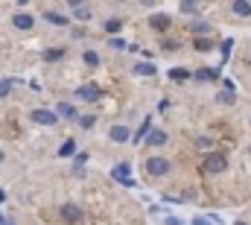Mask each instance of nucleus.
I'll list each match as a JSON object with an SVG mask.
<instances>
[{"instance_id":"f257e3e1","label":"nucleus","mask_w":251,"mask_h":225,"mask_svg":"<svg viewBox=\"0 0 251 225\" xmlns=\"http://www.w3.org/2000/svg\"><path fill=\"white\" fill-rule=\"evenodd\" d=\"M143 167H146V176H155V179H158V176H167V173L173 170V164H170L167 158H161V155L146 158V164H143Z\"/></svg>"},{"instance_id":"f03ea898","label":"nucleus","mask_w":251,"mask_h":225,"mask_svg":"<svg viewBox=\"0 0 251 225\" xmlns=\"http://www.w3.org/2000/svg\"><path fill=\"white\" fill-rule=\"evenodd\" d=\"M29 117H32V123H38V126H56V123H58V114L50 111V108H35Z\"/></svg>"},{"instance_id":"7ed1b4c3","label":"nucleus","mask_w":251,"mask_h":225,"mask_svg":"<svg viewBox=\"0 0 251 225\" xmlns=\"http://www.w3.org/2000/svg\"><path fill=\"white\" fill-rule=\"evenodd\" d=\"M76 97H79L82 102H99V100H102V91H99V85H82V88L76 91Z\"/></svg>"},{"instance_id":"20e7f679","label":"nucleus","mask_w":251,"mask_h":225,"mask_svg":"<svg viewBox=\"0 0 251 225\" xmlns=\"http://www.w3.org/2000/svg\"><path fill=\"white\" fill-rule=\"evenodd\" d=\"M129 173H132V170H129V164H120V167H114V173H111V176H114L117 182H123L126 187H135L137 182H135V179H132Z\"/></svg>"},{"instance_id":"39448f33","label":"nucleus","mask_w":251,"mask_h":225,"mask_svg":"<svg viewBox=\"0 0 251 225\" xmlns=\"http://www.w3.org/2000/svg\"><path fill=\"white\" fill-rule=\"evenodd\" d=\"M108 138H111L114 143H126V141L132 138V132H129L126 126H111V129H108Z\"/></svg>"},{"instance_id":"423d86ee","label":"nucleus","mask_w":251,"mask_h":225,"mask_svg":"<svg viewBox=\"0 0 251 225\" xmlns=\"http://www.w3.org/2000/svg\"><path fill=\"white\" fill-rule=\"evenodd\" d=\"M58 214H61V220H64V223H79V220H82V211H79L76 205H61V211H58Z\"/></svg>"},{"instance_id":"0eeeda50","label":"nucleus","mask_w":251,"mask_h":225,"mask_svg":"<svg viewBox=\"0 0 251 225\" xmlns=\"http://www.w3.org/2000/svg\"><path fill=\"white\" fill-rule=\"evenodd\" d=\"M205 170H208V173H222V170H225V158H222V155H211V158L205 161Z\"/></svg>"},{"instance_id":"6e6552de","label":"nucleus","mask_w":251,"mask_h":225,"mask_svg":"<svg viewBox=\"0 0 251 225\" xmlns=\"http://www.w3.org/2000/svg\"><path fill=\"white\" fill-rule=\"evenodd\" d=\"M12 23H15L18 29H32V23H35V18H32V15H23V12H18V15L12 18Z\"/></svg>"},{"instance_id":"1a4fd4ad","label":"nucleus","mask_w":251,"mask_h":225,"mask_svg":"<svg viewBox=\"0 0 251 225\" xmlns=\"http://www.w3.org/2000/svg\"><path fill=\"white\" fill-rule=\"evenodd\" d=\"M146 143H149V146H164V143H167V132L152 129V132H149V138H146Z\"/></svg>"},{"instance_id":"9d476101","label":"nucleus","mask_w":251,"mask_h":225,"mask_svg":"<svg viewBox=\"0 0 251 225\" xmlns=\"http://www.w3.org/2000/svg\"><path fill=\"white\" fill-rule=\"evenodd\" d=\"M56 111H58L61 117H67V120H73V117L79 114V111H76V108H73L70 102H58V105H56Z\"/></svg>"},{"instance_id":"9b49d317","label":"nucleus","mask_w":251,"mask_h":225,"mask_svg":"<svg viewBox=\"0 0 251 225\" xmlns=\"http://www.w3.org/2000/svg\"><path fill=\"white\" fill-rule=\"evenodd\" d=\"M231 9H234V15H240V18H249L251 15V3H243V0H237Z\"/></svg>"},{"instance_id":"f8f14e48","label":"nucleus","mask_w":251,"mask_h":225,"mask_svg":"<svg viewBox=\"0 0 251 225\" xmlns=\"http://www.w3.org/2000/svg\"><path fill=\"white\" fill-rule=\"evenodd\" d=\"M73 18H76V20H88V18H91V9H88V6H79V3H73Z\"/></svg>"},{"instance_id":"ddd939ff","label":"nucleus","mask_w":251,"mask_h":225,"mask_svg":"<svg viewBox=\"0 0 251 225\" xmlns=\"http://www.w3.org/2000/svg\"><path fill=\"white\" fill-rule=\"evenodd\" d=\"M44 18H47L50 23H56V26H67V18H64V15H58V12H47Z\"/></svg>"},{"instance_id":"4468645a","label":"nucleus","mask_w":251,"mask_h":225,"mask_svg":"<svg viewBox=\"0 0 251 225\" xmlns=\"http://www.w3.org/2000/svg\"><path fill=\"white\" fill-rule=\"evenodd\" d=\"M120 29H123V20H120V18L105 20V32H111V35H114V32H120Z\"/></svg>"},{"instance_id":"2eb2a0df","label":"nucleus","mask_w":251,"mask_h":225,"mask_svg":"<svg viewBox=\"0 0 251 225\" xmlns=\"http://www.w3.org/2000/svg\"><path fill=\"white\" fill-rule=\"evenodd\" d=\"M219 100H222L225 105L234 102V85H231V82H225V94H219Z\"/></svg>"},{"instance_id":"dca6fc26","label":"nucleus","mask_w":251,"mask_h":225,"mask_svg":"<svg viewBox=\"0 0 251 225\" xmlns=\"http://www.w3.org/2000/svg\"><path fill=\"white\" fill-rule=\"evenodd\" d=\"M152 26H155V29H167V26H170V18H167V15H155V18H152Z\"/></svg>"},{"instance_id":"f3484780","label":"nucleus","mask_w":251,"mask_h":225,"mask_svg":"<svg viewBox=\"0 0 251 225\" xmlns=\"http://www.w3.org/2000/svg\"><path fill=\"white\" fill-rule=\"evenodd\" d=\"M135 70H137L140 76H152V73H155V64H152V61H143V64H137Z\"/></svg>"},{"instance_id":"a211bd4d","label":"nucleus","mask_w":251,"mask_h":225,"mask_svg":"<svg viewBox=\"0 0 251 225\" xmlns=\"http://www.w3.org/2000/svg\"><path fill=\"white\" fill-rule=\"evenodd\" d=\"M196 79H199V82H211V79H216V70H199Z\"/></svg>"},{"instance_id":"6ab92c4d","label":"nucleus","mask_w":251,"mask_h":225,"mask_svg":"<svg viewBox=\"0 0 251 225\" xmlns=\"http://www.w3.org/2000/svg\"><path fill=\"white\" fill-rule=\"evenodd\" d=\"M85 64H91V67H97V64H99V56H97L94 50H88V53H85Z\"/></svg>"},{"instance_id":"aec40b11","label":"nucleus","mask_w":251,"mask_h":225,"mask_svg":"<svg viewBox=\"0 0 251 225\" xmlns=\"http://www.w3.org/2000/svg\"><path fill=\"white\" fill-rule=\"evenodd\" d=\"M9 91H12V82L9 79H0V97H6Z\"/></svg>"},{"instance_id":"412c9836","label":"nucleus","mask_w":251,"mask_h":225,"mask_svg":"<svg viewBox=\"0 0 251 225\" xmlns=\"http://www.w3.org/2000/svg\"><path fill=\"white\" fill-rule=\"evenodd\" d=\"M44 59H47V61H53V59H61V50H47V53H44Z\"/></svg>"},{"instance_id":"4be33fe9","label":"nucleus","mask_w":251,"mask_h":225,"mask_svg":"<svg viewBox=\"0 0 251 225\" xmlns=\"http://www.w3.org/2000/svg\"><path fill=\"white\" fill-rule=\"evenodd\" d=\"M187 76H190L187 70H173V73H170V79H187Z\"/></svg>"},{"instance_id":"5701e85b","label":"nucleus","mask_w":251,"mask_h":225,"mask_svg":"<svg viewBox=\"0 0 251 225\" xmlns=\"http://www.w3.org/2000/svg\"><path fill=\"white\" fill-rule=\"evenodd\" d=\"M111 47H117V50H123V47H126V41H123V38H111Z\"/></svg>"},{"instance_id":"b1692460","label":"nucleus","mask_w":251,"mask_h":225,"mask_svg":"<svg viewBox=\"0 0 251 225\" xmlns=\"http://www.w3.org/2000/svg\"><path fill=\"white\" fill-rule=\"evenodd\" d=\"M196 47H199L202 53H208V50H211V41H196Z\"/></svg>"},{"instance_id":"393cba45","label":"nucleus","mask_w":251,"mask_h":225,"mask_svg":"<svg viewBox=\"0 0 251 225\" xmlns=\"http://www.w3.org/2000/svg\"><path fill=\"white\" fill-rule=\"evenodd\" d=\"M70 152H73V141H67V143L61 146V155H70Z\"/></svg>"},{"instance_id":"a878e982","label":"nucleus","mask_w":251,"mask_h":225,"mask_svg":"<svg viewBox=\"0 0 251 225\" xmlns=\"http://www.w3.org/2000/svg\"><path fill=\"white\" fill-rule=\"evenodd\" d=\"M181 12H196V3H181Z\"/></svg>"},{"instance_id":"bb28decb","label":"nucleus","mask_w":251,"mask_h":225,"mask_svg":"<svg viewBox=\"0 0 251 225\" xmlns=\"http://www.w3.org/2000/svg\"><path fill=\"white\" fill-rule=\"evenodd\" d=\"M193 29H196V32H211V26H208V23H196Z\"/></svg>"},{"instance_id":"cd10ccee","label":"nucleus","mask_w":251,"mask_h":225,"mask_svg":"<svg viewBox=\"0 0 251 225\" xmlns=\"http://www.w3.org/2000/svg\"><path fill=\"white\" fill-rule=\"evenodd\" d=\"M193 225H211L208 220H193Z\"/></svg>"},{"instance_id":"c85d7f7f","label":"nucleus","mask_w":251,"mask_h":225,"mask_svg":"<svg viewBox=\"0 0 251 225\" xmlns=\"http://www.w3.org/2000/svg\"><path fill=\"white\" fill-rule=\"evenodd\" d=\"M167 225H181L178 220H167Z\"/></svg>"},{"instance_id":"c756f323","label":"nucleus","mask_w":251,"mask_h":225,"mask_svg":"<svg viewBox=\"0 0 251 225\" xmlns=\"http://www.w3.org/2000/svg\"><path fill=\"white\" fill-rule=\"evenodd\" d=\"M3 158H6V155H3V149H0V164H3Z\"/></svg>"},{"instance_id":"7c9ffc66","label":"nucleus","mask_w":251,"mask_h":225,"mask_svg":"<svg viewBox=\"0 0 251 225\" xmlns=\"http://www.w3.org/2000/svg\"><path fill=\"white\" fill-rule=\"evenodd\" d=\"M6 225H9V223H6Z\"/></svg>"}]
</instances>
